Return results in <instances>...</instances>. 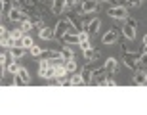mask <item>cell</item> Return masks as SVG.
<instances>
[{
    "label": "cell",
    "mask_w": 147,
    "mask_h": 115,
    "mask_svg": "<svg viewBox=\"0 0 147 115\" xmlns=\"http://www.w3.org/2000/svg\"><path fill=\"white\" fill-rule=\"evenodd\" d=\"M107 77H109V73H107V69H105V65H103V67H99V69H94V71H92V82H94V84H105Z\"/></svg>",
    "instance_id": "5b68a950"
},
{
    "label": "cell",
    "mask_w": 147,
    "mask_h": 115,
    "mask_svg": "<svg viewBox=\"0 0 147 115\" xmlns=\"http://www.w3.org/2000/svg\"><path fill=\"white\" fill-rule=\"evenodd\" d=\"M99 27H101V21H99L98 17H96V19H92V21L88 23V27H86V31L88 33H90V37H92V35H96L99 31Z\"/></svg>",
    "instance_id": "4fadbf2b"
},
{
    "label": "cell",
    "mask_w": 147,
    "mask_h": 115,
    "mask_svg": "<svg viewBox=\"0 0 147 115\" xmlns=\"http://www.w3.org/2000/svg\"><path fill=\"white\" fill-rule=\"evenodd\" d=\"M52 2H54V0H52Z\"/></svg>",
    "instance_id": "d590c367"
},
{
    "label": "cell",
    "mask_w": 147,
    "mask_h": 115,
    "mask_svg": "<svg viewBox=\"0 0 147 115\" xmlns=\"http://www.w3.org/2000/svg\"><path fill=\"white\" fill-rule=\"evenodd\" d=\"M107 16L113 17V19H128V12H126V8L122 4H119V6L109 8L107 10Z\"/></svg>",
    "instance_id": "3957f363"
},
{
    "label": "cell",
    "mask_w": 147,
    "mask_h": 115,
    "mask_svg": "<svg viewBox=\"0 0 147 115\" xmlns=\"http://www.w3.org/2000/svg\"><path fill=\"white\" fill-rule=\"evenodd\" d=\"M126 4H128V6H134V8H136V6L142 4V0H126Z\"/></svg>",
    "instance_id": "83f0119b"
},
{
    "label": "cell",
    "mask_w": 147,
    "mask_h": 115,
    "mask_svg": "<svg viewBox=\"0 0 147 115\" xmlns=\"http://www.w3.org/2000/svg\"><path fill=\"white\" fill-rule=\"evenodd\" d=\"M19 23H21V25H19V29H21L23 33H29V31L34 27V21L31 19V17H25V19H23V21H19Z\"/></svg>",
    "instance_id": "ffe728a7"
},
{
    "label": "cell",
    "mask_w": 147,
    "mask_h": 115,
    "mask_svg": "<svg viewBox=\"0 0 147 115\" xmlns=\"http://www.w3.org/2000/svg\"><path fill=\"white\" fill-rule=\"evenodd\" d=\"M61 40H63V44H80V38H78V33H69L67 31L63 37H61Z\"/></svg>",
    "instance_id": "30bf717a"
},
{
    "label": "cell",
    "mask_w": 147,
    "mask_h": 115,
    "mask_svg": "<svg viewBox=\"0 0 147 115\" xmlns=\"http://www.w3.org/2000/svg\"><path fill=\"white\" fill-rule=\"evenodd\" d=\"M65 67H67V71H69V73H75L76 71V61H75V58H73V60H69V61H65Z\"/></svg>",
    "instance_id": "d4e9b609"
},
{
    "label": "cell",
    "mask_w": 147,
    "mask_h": 115,
    "mask_svg": "<svg viewBox=\"0 0 147 115\" xmlns=\"http://www.w3.org/2000/svg\"><path fill=\"white\" fill-rule=\"evenodd\" d=\"M94 12H98V0L82 2V14H94Z\"/></svg>",
    "instance_id": "8fae6325"
},
{
    "label": "cell",
    "mask_w": 147,
    "mask_h": 115,
    "mask_svg": "<svg viewBox=\"0 0 147 115\" xmlns=\"http://www.w3.org/2000/svg\"><path fill=\"white\" fill-rule=\"evenodd\" d=\"M134 82H136V84H147V75L142 69H136V73H134Z\"/></svg>",
    "instance_id": "ac0fdd59"
},
{
    "label": "cell",
    "mask_w": 147,
    "mask_h": 115,
    "mask_svg": "<svg viewBox=\"0 0 147 115\" xmlns=\"http://www.w3.org/2000/svg\"><path fill=\"white\" fill-rule=\"evenodd\" d=\"M78 46L82 48V52H84V50H90V48H92V44H90V40H84V42H80Z\"/></svg>",
    "instance_id": "4316f807"
},
{
    "label": "cell",
    "mask_w": 147,
    "mask_h": 115,
    "mask_svg": "<svg viewBox=\"0 0 147 115\" xmlns=\"http://www.w3.org/2000/svg\"><path fill=\"white\" fill-rule=\"evenodd\" d=\"M143 52H147V46H143Z\"/></svg>",
    "instance_id": "836d02e7"
},
{
    "label": "cell",
    "mask_w": 147,
    "mask_h": 115,
    "mask_svg": "<svg viewBox=\"0 0 147 115\" xmlns=\"http://www.w3.org/2000/svg\"><path fill=\"white\" fill-rule=\"evenodd\" d=\"M8 19H10V21H23V19H25V14H23V10L16 4V6H11L10 12H8Z\"/></svg>",
    "instance_id": "8992f818"
},
{
    "label": "cell",
    "mask_w": 147,
    "mask_h": 115,
    "mask_svg": "<svg viewBox=\"0 0 147 115\" xmlns=\"http://www.w3.org/2000/svg\"><path fill=\"white\" fill-rule=\"evenodd\" d=\"M122 35H124V38H128V40H134V38H136V27H132V25L126 23L124 27H122Z\"/></svg>",
    "instance_id": "9a60e30c"
},
{
    "label": "cell",
    "mask_w": 147,
    "mask_h": 115,
    "mask_svg": "<svg viewBox=\"0 0 147 115\" xmlns=\"http://www.w3.org/2000/svg\"><path fill=\"white\" fill-rule=\"evenodd\" d=\"M140 60H142V52H128L124 50V63L128 69H140Z\"/></svg>",
    "instance_id": "7a4b0ae2"
},
{
    "label": "cell",
    "mask_w": 147,
    "mask_h": 115,
    "mask_svg": "<svg viewBox=\"0 0 147 115\" xmlns=\"http://www.w3.org/2000/svg\"><path fill=\"white\" fill-rule=\"evenodd\" d=\"M99 58V50H94V48H90V50H84V60L90 63V61H94V60H98Z\"/></svg>",
    "instance_id": "d6986e66"
},
{
    "label": "cell",
    "mask_w": 147,
    "mask_h": 115,
    "mask_svg": "<svg viewBox=\"0 0 147 115\" xmlns=\"http://www.w3.org/2000/svg\"><path fill=\"white\" fill-rule=\"evenodd\" d=\"M71 27H73V19H69V17H67V19H59V21H57V25H55V29H54L55 37L61 38Z\"/></svg>",
    "instance_id": "277c9868"
},
{
    "label": "cell",
    "mask_w": 147,
    "mask_h": 115,
    "mask_svg": "<svg viewBox=\"0 0 147 115\" xmlns=\"http://www.w3.org/2000/svg\"><path fill=\"white\" fill-rule=\"evenodd\" d=\"M42 54H44V50L40 48V46H36V44H34L33 48H31V56H33V58H40Z\"/></svg>",
    "instance_id": "cb8c5ba5"
},
{
    "label": "cell",
    "mask_w": 147,
    "mask_h": 115,
    "mask_svg": "<svg viewBox=\"0 0 147 115\" xmlns=\"http://www.w3.org/2000/svg\"><path fill=\"white\" fill-rule=\"evenodd\" d=\"M117 38H119V33H117L115 29H109V31L101 37V42H103V44H115V42H117Z\"/></svg>",
    "instance_id": "9c48e42d"
},
{
    "label": "cell",
    "mask_w": 147,
    "mask_h": 115,
    "mask_svg": "<svg viewBox=\"0 0 147 115\" xmlns=\"http://www.w3.org/2000/svg\"><path fill=\"white\" fill-rule=\"evenodd\" d=\"M59 52H61V56H63V60H65V61H69V60H73V58H75V52H73L71 44H65Z\"/></svg>",
    "instance_id": "2e32d148"
},
{
    "label": "cell",
    "mask_w": 147,
    "mask_h": 115,
    "mask_svg": "<svg viewBox=\"0 0 147 115\" xmlns=\"http://www.w3.org/2000/svg\"><path fill=\"white\" fill-rule=\"evenodd\" d=\"M10 35L16 38V40H19V38H23V35H25V33H23L21 29H13V31H10Z\"/></svg>",
    "instance_id": "484cf974"
},
{
    "label": "cell",
    "mask_w": 147,
    "mask_h": 115,
    "mask_svg": "<svg viewBox=\"0 0 147 115\" xmlns=\"http://www.w3.org/2000/svg\"><path fill=\"white\" fill-rule=\"evenodd\" d=\"M143 46H147V35H143Z\"/></svg>",
    "instance_id": "d6a6232c"
},
{
    "label": "cell",
    "mask_w": 147,
    "mask_h": 115,
    "mask_svg": "<svg viewBox=\"0 0 147 115\" xmlns=\"http://www.w3.org/2000/svg\"><path fill=\"white\" fill-rule=\"evenodd\" d=\"M140 61H142V65H147V52L142 54V60H140Z\"/></svg>",
    "instance_id": "1f68e13d"
},
{
    "label": "cell",
    "mask_w": 147,
    "mask_h": 115,
    "mask_svg": "<svg viewBox=\"0 0 147 115\" xmlns=\"http://www.w3.org/2000/svg\"><path fill=\"white\" fill-rule=\"evenodd\" d=\"M27 82H29V71L25 67H21L13 77V84H27Z\"/></svg>",
    "instance_id": "52a82bcc"
},
{
    "label": "cell",
    "mask_w": 147,
    "mask_h": 115,
    "mask_svg": "<svg viewBox=\"0 0 147 115\" xmlns=\"http://www.w3.org/2000/svg\"><path fill=\"white\" fill-rule=\"evenodd\" d=\"M19 69H21V65L17 63V60H13V61H11V63H10V65H8V71H10L11 75H16V73L19 71Z\"/></svg>",
    "instance_id": "603a6c76"
},
{
    "label": "cell",
    "mask_w": 147,
    "mask_h": 115,
    "mask_svg": "<svg viewBox=\"0 0 147 115\" xmlns=\"http://www.w3.org/2000/svg\"><path fill=\"white\" fill-rule=\"evenodd\" d=\"M65 2H67V10H69V8H73L75 4H78V0H65Z\"/></svg>",
    "instance_id": "f1b7e54d"
},
{
    "label": "cell",
    "mask_w": 147,
    "mask_h": 115,
    "mask_svg": "<svg viewBox=\"0 0 147 115\" xmlns=\"http://www.w3.org/2000/svg\"><path fill=\"white\" fill-rule=\"evenodd\" d=\"M117 2H126V0H117Z\"/></svg>",
    "instance_id": "e575fe53"
},
{
    "label": "cell",
    "mask_w": 147,
    "mask_h": 115,
    "mask_svg": "<svg viewBox=\"0 0 147 115\" xmlns=\"http://www.w3.org/2000/svg\"><path fill=\"white\" fill-rule=\"evenodd\" d=\"M128 25H132V27H138V21L134 19V17H128Z\"/></svg>",
    "instance_id": "f546056e"
},
{
    "label": "cell",
    "mask_w": 147,
    "mask_h": 115,
    "mask_svg": "<svg viewBox=\"0 0 147 115\" xmlns=\"http://www.w3.org/2000/svg\"><path fill=\"white\" fill-rule=\"evenodd\" d=\"M38 75L42 79H55V67L52 65V61L42 58L40 63H38Z\"/></svg>",
    "instance_id": "6da1fadb"
},
{
    "label": "cell",
    "mask_w": 147,
    "mask_h": 115,
    "mask_svg": "<svg viewBox=\"0 0 147 115\" xmlns=\"http://www.w3.org/2000/svg\"><path fill=\"white\" fill-rule=\"evenodd\" d=\"M25 50L27 48H23V46H13V48H10V54L13 60H21L23 56H25Z\"/></svg>",
    "instance_id": "e0dca14e"
},
{
    "label": "cell",
    "mask_w": 147,
    "mask_h": 115,
    "mask_svg": "<svg viewBox=\"0 0 147 115\" xmlns=\"http://www.w3.org/2000/svg\"><path fill=\"white\" fill-rule=\"evenodd\" d=\"M117 67H119V61L115 60V58H107V60H105V69H107L109 75H113V73L117 71Z\"/></svg>",
    "instance_id": "5bb4252c"
},
{
    "label": "cell",
    "mask_w": 147,
    "mask_h": 115,
    "mask_svg": "<svg viewBox=\"0 0 147 115\" xmlns=\"http://www.w3.org/2000/svg\"><path fill=\"white\" fill-rule=\"evenodd\" d=\"M71 84H75V86H80V84H84V82H86V79H84V75H82V73H75V75L71 77Z\"/></svg>",
    "instance_id": "7402d4cb"
},
{
    "label": "cell",
    "mask_w": 147,
    "mask_h": 115,
    "mask_svg": "<svg viewBox=\"0 0 147 115\" xmlns=\"http://www.w3.org/2000/svg\"><path fill=\"white\" fill-rule=\"evenodd\" d=\"M65 10H67V2L65 0H54V2H52V14L59 16V14H63Z\"/></svg>",
    "instance_id": "ba28073f"
},
{
    "label": "cell",
    "mask_w": 147,
    "mask_h": 115,
    "mask_svg": "<svg viewBox=\"0 0 147 115\" xmlns=\"http://www.w3.org/2000/svg\"><path fill=\"white\" fill-rule=\"evenodd\" d=\"M16 46H23V48L31 50V48L34 46V40H33V37H29V35L25 33V35H23V38H19V40H17Z\"/></svg>",
    "instance_id": "7c38bea8"
},
{
    "label": "cell",
    "mask_w": 147,
    "mask_h": 115,
    "mask_svg": "<svg viewBox=\"0 0 147 115\" xmlns=\"http://www.w3.org/2000/svg\"><path fill=\"white\" fill-rule=\"evenodd\" d=\"M105 84H107V86H117V82H115L113 79H109V77H107V81H105Z\"/></svg>",
    "instance_id": "4dcf8cb0"
},
{
    "label": "cell",
    "mask_w": 147,
    "mask_h": 115,
    "mask_svg": "<svg viewBox=\"0 0 147 115\" xmlns=\"http://www.w3.org/2000/svg\"><path fill=\"white\" fill-rule=\"evenodd\" d=\"M54 37H55L54 29H50V27H44V29H40V38H42V40H52Z\"/></svg>",
    "instance_id": "44dd1931"
}]
</instances>
